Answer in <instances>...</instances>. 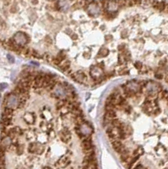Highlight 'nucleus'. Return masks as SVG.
I'll use <instances>...</instances> for the list:
<instances>
[{
    "label": "nucleus",
    "instance_id": "9b49d317",
    "mask_svg": "<svg viewBox=\"0 0 168 169\" xmlns=\"http://www.w3.org/2000/svg\"><path fill=\"white\" fill-rule=\"evenodd\" d=\"M124 88V91H123V95L125 97H132L133 96H135V92L133 91L132 90H130L129 88L128 87H123Z\"/></svg>",
    "mask_w": 168,
    "mask_h": 169
},
{
    "label": "nucleus",
    "instance_id": "aec40b11",
    "mask_svg": "<svg viewBox=\"0 0 168 169\" xmlns=\"http://www.w3.org/2000/svg\"><path fill=\"white\" fill-rule=\"evenodd\" d=\"M118 4L120 8H124L126 7V2L125 0H118Z\"/></svg>",
    "mask_w": 168,
    "mask_h": 169
},
{
    "label": "nucleus",
    "instance_id": "4468645a",
    "mask_svg": "<svg viewBox=\"0 0 168 169\" xmlns=\"http://www.w3.org/2000/svg\"><path fill=\"white\" fill-rule=\"evenodd\" d=\"M56 84H57V81H56L55 80L52 79V80H50V82L48 83V87H47V90H48V91H52V90H53V89H54V87L56 86Z\"/></svg>",
    "mask_w": 168,
    "mask_h": 169
},
{
    "label": "nucleus",
    "instance_id": "b1692460",
    "mask_svg": "<svg viewBox=\"0 0 168 169\" xmlns=\"http://www.w3.org/2000/svg\"><path fill=\"white\" fill-rule=\"evenodd\" d=\"M133 169H146L144 168L143 165H141V164H139V165H137L135 168H133Z\"/></svg>",
    "mask_w": 168,
    "mask_h": 169
},
{
    "label": "nucleus",
    "instance_id": "412c9836",
    "mask_svg": "<svg viewBox=\"0 0 168 169\" xmlns=\"http://www.w3.org/2000/svg\"><path fill=\"white\" fill-rule=\"evenodd\" d=\"M141 4L144 6H149L151 4V0H141Z\"/></svg>",
    "mask_w": 168,
    "mask_h": 169
},
{
    "label": "nucleus",
    "instance_id": "4be33fe9",
    "mask_svg": "<svg viewBox=\"0 0 168 169\" xmlns=\"http://www.w3.org/2000/svg\"><path fill=\"white\" fill-rule=\"evenodd\" d=\"M134 66H135V68H136V69H138V70H140V69H142V67H143V64H142L140 62H136V63H134Z\"/></svg>",
    "mask_w": 168,
    "mask_h": 169
},
{
    "label": "nucleus",
    "instance_id": "1a4fd4ad",
    "mask_svg": "<svg viewBox=\"0 0 168 169\" xmlns=\"http://www.w3.org/2000/svg\"><path fill=\"white\" fill-rule=\"evenodd\" d=\"M1 123H2V125H3V126H5V127L9 126V125L11 123V117L6 116L5 114L3 113L2 119H1Z\"/></svg>",
    "mask_w": 168,
    "mask_h": 169
},
{
    "label": "nucleus",
    "instance_id": "dca6fc26",
    "mask_svg": "<svg viewBox=\"0 0 168 169\" xmlns=\"http://www.w3.org/2000/svg\"><path fill=\"white\" fill-rule=\"evenodd\" d=\"M108 50L107 48H101L98 52V57H106L108 55Z\"/></svg>",
    "mask_w": 168,
    "mask_h": 169
},
{
    "label": "nucleus",
    "instance_id": "bb28decb",
    "mask_svg": "<svg viewBox=\"0 0 168 169\" xmlns=\"http://www.w3.org/2000/svg\"><path fill=\"white\" fill-rule=\"evenodd\" d=\"M45 59L47 61H49V59H50V55L49 54H48V53H45Z\"/></svg>",
    "mask_w": 168,
    "mask_h": 169
},
{
    "label": "nucleus",
    "instance_id": "ddd939ff",
    "mask_svg": "<svg viewBox=\"0 0 168 169\" xmlns=\"http://www.w3.org/2000/svg\"><path fill=\"white\" fill-rule=\"evenodd\" d=\"M112 127H115V128H121L122 125H123V123L121 122L119 119H112Z\"/></svg>",
    "mask_w": 168,
    "mask_h": 169
},
{
    "label": "nucleus",
    "instance_id": "7ed1b4c3",
    "mask_svg": "<svg viewBox=\"0 0 168 169\" xmlns=\"http://www.w3.org/2000/svg\"><path fill=\"white\" fill-rule=\"evenodd\" d=\"M69 163H70V158L68 157V156H63V157H62L58 161V162H57V164L62 168H67L69 165Z\"/></svg>",
    "mask_w": 168,
    "mask_h": 169
},
{
    "label": "nucleus",
    "instance_id": "39448f33",
    "mask_svg": "<svg viewBox=\"0 0 168 169\" xmlns=\"http://www.w3.org/2000/svg\"><path fill=\"white\" fill-rule=\"evenodd\" d=\"M112 144L113 149H114L117 152H118L119 154H120L121 152L125 149L124 145H122V143L119 140H115L112 141Z\"/></svg>",
    "mask_w": 168,
    "mask_h": 169
},
{
    "label": "nucleus",
    "instance_id": "c756f323",
    "mask_svg": "<svg viewBox=\"0 0 168 169\" xmlns=\"http://www.w3.org/2000/svg\"><path fill=\"white\" fill-rule=\"evenodd\" d=\"M0 169H6L5 168V165H0Z\"/></svg>",
    "mask_w": 168,
    "mask_h": 169
},
{
    "label": "nucleus",
    "instance_id": "5701e85b",
    "mask_svg": "<svg viewBox=\"0 0 168 169\" xmlns=\"http://www.w3.org/2000/svg\"><path fill=\"white\" fill-rule=\"evenodd\" d=\"M161 98H163V99H167V91H162L161 93Z\"/></svg>",
    "mask_w": 168,
    "mask_h": 169
},
{
    "label": "nucleus",
    "instance_id": "0eeeda50",
    "mask_svg": "<svg viewBox=\"0 0 168 169\" xmlns=\"http://www.w3.org/2000/svg\"><path fill=\"white\" fill-rule=\"evenodd\" d=\"M120 159L122 162H129V160L131 159L130 157V153L127 149H124L122 152L120 153Z\"/></svg>",
    "mask_w": 168,
    "mask_h": 169
},
{
    "label": "nucleus",
    "instance_id": "cd10ccee",
    "mask_svg": "<svg viewBox=\"0 0 168 169\" xmlns=\"http://www.w3.org/2000/svg\"><path fill=\"white\" fill-rule=\"evenodd\" d=\"M122 37L127 36V31H124L123 32H122Z\"/></svg>",
    "mask_w": 168,
    "mask_h": 169
},
{
    "label": "nucleus",
    "instance_id": "9d476101",
    "mask_svg": "<svg viewBox=\"0 0 168 169\" xmlns=\"http://www.w3.org/2000/svg\"><path fill=\"white\" fill-rule=\"evenodd\" d=\"M117 118V112L115 110H108L107 111V113H106V119H116Z\"/></svg>",
    "mask_w": 168,
    "mask_h": 169
},
{
    "label": "nucleus",
    "instance_id": "2f4dec72",
    "mask_svg": "<svg viewBox=\"0 0 168 169\" xmlns=\"http://www.w3.org/2000/svg\"><path fill=\"white\" fill-rule=\"evenodd\" d=\"M49 1H53V0H49Z\"/></svg>",
    "mask_w": 168,
    "mask_h": 169
},
{
    "label": "nucleus",
    "instance_id": "f3484780",
    "mask_svg": "<svg viewBox=\"0 0 168 169\" xmlns=\"http://www.w3.org/2000/svg\"><path fill=\"white\" fill-rule=\"evenodd\" d=\"M26 103V98L24 97H20V101H19V104H18V108H23Z\"/></svg>",
    "mask_w": 168,
    "mask_h": 169
},
{
    "label": "nucleus",
    "instance_id": "6e6552de",
    "mask_svg": "<svg viewBox=\"0 0 168 169\" xmlns=\"http://www.w3.org/2000/svg\"><path fill=\"white\" fill-rule=\"evenodd\" d=\"M72 77L74 79V80H76L79 81V82H83L84 80H86V75H85V74H84V72H82V71H78V72L74 74V76L72 75Z\"/></svg>",
    "mask_w": 168,
    "mask_h": 169
},
{
    "label": "nucleus",
    "instance_id": "393cba45",
    "mask_svg": "<svg viewBox=\"0 0 168 169\" xmlns=\"http://www.w3.org/2000/svg\"><path fill=\"white\" fill-rule=\"evenodd\" d=\"M105 38H106V41L108 42V41H111L112 39V35H107V36H105Z\"/></svg>",
    "mask_w": 168,
    "mask_h": 169
},
{
    "label": "nucleus",
    "instance_id": "f03ea898",
    "mask_svg": "<svg viewBox=\"0 0 168 169\" xmlns=\"http://www.w3.org/2000/svg\"><path fill=\"white\" fill-rule=\"evenodd\" d=\"M60 139L64 143H68L71 140L70 131L68 129H63L60 133Z\"/></svg>",
    "mask_w": 168,
    "mask_h": 169
},
{
    "label": "nucleus",
    "instance_id": "c85d7f7f",
    "mask_svg": "<svg viewBox=\"0 0 168 169\" xmlns=\"http://www.w3.org/2000/svg\"><path fill=\"white\" fill-rule=\"evenodd\" d=\"M124 48H125L124 45H121L120 47H118V49H119V50H123Z\"/></svg>",
    "mask_w": 168,
    "mask_h": 169
},
{
    "label": "nucleus",
    "instance_id": "20e7f679",
    "mask_svg": "<svg viewBox=\"0 0 168 169\" xmlns=\"http://www.w3.org/2000/svg\"><path fill=\"white\" fill-rule=\"evenodd\" d=\"M42 80H43V74H36L35 76V80L34 82L32 84L33 88L35 89H41V85H42Z\"/></svg>",
    "mask_w": 168,
    "mask_h": 169
},
{
    "label": "nucleus",
    "instance_id": "f8f14e48",
    "mask_svg": "<svg viewBox=\"0 0 168 169\" xmlns=\"http://www.w3.org/2000/svg\"><path fill=\"white\" fill-rule=\"evenodd\" d=\"M59 66H60V69L63 70V71H64V72H66L69 68H70V61L67 60V61H64L63 63H61L60 64H59Z\"/></svg>",
    "mask_w": 168,
    "mask_h": 169
},
{
    "label": "nucleus",
    "instance_id": "423d86ee",
    "mask_svg": "<svg viewBox=\"0 0 168 169\" xmlns=\"http://www.w3.org/2000/svg\"><path fill=\"white\" fill-rule=\"evenodd\" d=\"M151 5H152L155 9L160 10V11H163V10H165V8L167 7L166 3H164V2H158V1H156V0L151 1Z\"/></svg>",
    "mask_w": 168,
    "mask_h": 169
},
{
    "label": "nucleus",
    "instance_id": "a211bd4d",
    "mask_svg": "<svg viewBox=\"0 0 168 169\" xmlns=\"http://www.w3.org/2000/svg\"><path fill=\"white\" fill-rule=\"evenodd\" d=\"M143 153H144V149H143L142 147H140V146H139L137 150H135V151H134V152H133V156H139V157H140Z\"/></svg>",
    "mask_w": 168,
    "mask_h": 169
},
{
    "label": "nucleus",
    "instance_id": "2eb2a0df",
    "mask_svg": "<svg viewBox=\"0 0 168 169\" xmlns=\"http://www.w3.org/2000/svg\"><path fill=\"white\" fill-rule=\"evenodd\" d=\"M13 112H14V110H13L11 108H9V107L5 108H4V111H3V114H5L6 116L11 117V118H12Z\"/></svg>",
    "mask_w": 168,
    "mask_h": 169
},
{
    "label": "nucleus",
    "instance_id": "7c9ffc66",
    "mask_svg": "<svg viewBox=\"0 0 168 169\" xmlns=\"http://www.w3.org/2000/svg\"><path fill=\"white\" fill-rule=\"evenodd\" d=\"M32 3H38V0H33Z\"/></svg>",
    "mask_w": 168,
    "mask_h": 169
},
{
    "label": "nucleus",
    "instance_id": "6ab92c4d",
    "mask_svg": "<svg viewBox=\"0 0 168 169\" xmlns=\"http://www.w3.org/2000/svg\"><path fill=\"white\" fill-rule=\"evenodd\" d=\"M52 61H53V63H54L55 64H57V65H59L61 63H62L63 59H61L60 57H58H58H56V58H55V59H53Z\"/></svg>",
    "mask_w": 168,
    "mask_h": 169
},
{
    "label": "nucleus",
    "instance_id": "f257e3e1",
    "mask_svg": "<svg viewBox=\"0 0 168 169\" xmlns=\"http://www.w3.org/2000/svg\"><path fill=\"white\" fill-rule=\"evenodd\" d=\"M28 150L31 153H36V154H41L43 152V148L41 145H39L38 143H31L29 145Z\"/></svg>",
    "mask_w": 168,
    "mask_h": 169
},
{
    "label": "nucleus",
    "instance_id": "a878e982",
    "mask_svg": "<svg viewBox=\"0 0 168 169\" xmlns=\"http://www.w3.org/2000/svg\"><path fill=\"white\" fill-rule=\"evenodd\" d=\"M155 76H156V78H158V79H162L163 78V75L160 74H156Z\"/></svg>",
    "mask_w": 168,
    "mask_h": 169
}]
</instances>
